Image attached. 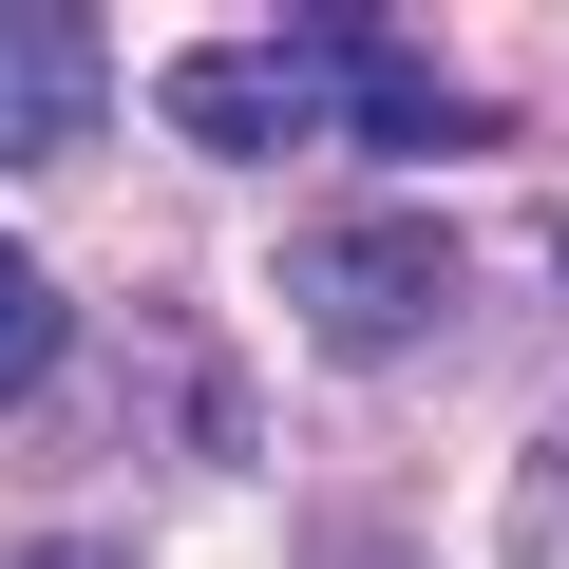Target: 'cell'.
I'll return each mask as SVG.
<instances>
[{"mask_svg": "<svg viewBox=\"0 0 569 569\" xmlns=\"http://www.w3.org/2000/svg\"><path fill=\"white\" fill-rule=\"evenodd\" d=\"M20 569H133V550H114V531H39Z\"/></svg>", "mask_w": 569, "mask_h": 569, "instance_id": "cell-6", "label": "cell"}, {"mask_svg": "<svg viewBox=\"0 0 569 569\" xmlns=\"http://www.w3.org/2000/svg\"><path fill=\"white\" fill-rule=\"evenodd\" d=\"M550 266H569V228H550Z\"/></svg>", "mask_w": 569, "mask_h": 569, "instance_id": "cell-7", "label": "cell"}, {"mask_svg": "<svg viewBox=\"0 0 569 569\" xmlns=\"http://www.w3.org/2000/svg\"><path fill=\"white\" fill-rule=\"evenodd\" d=\"M58 342H77V323H58V284H39V247H0V418H20V399L58 380Z\"/></svg>", "mask_w": 569, "mask_h": 569, "instance_id": "cell-4", "label": "cell"}, {"mask_svg": "<svg viewBox=\"0 0 569 569\" xmlns=\"http://www.w3.org/2000/svg\"><path fill=\"white\" fill-rule=\"evenodd\" d=\"M284 305H305L323 361H418L456 323V228L437 209H323V228H284Z\"/></svg>", "mask_w": 569, "mask_h": 569, "instance_id": "cell-2", "label": "cell"}, {"mask_svg": "<svg viewBox=\"0 0 569 569\" xmlns=\"http://www.w3.org/2000/svg\"><path fill=\"white\" fill-rule=\"evenodd\" d=\"M512 569H569V399H550L531 456H512Z\"/></svg>", "mask_w": 569, "mask_h": 569, "instance_id": "cell-5", "label": "cell"}, {"mask_svg": "<svg viewBox=\"0 0 569 569\" xmlns=\"http://www.w3.org/2000/svg\"><path fill=\"white\" fill-rule=\"evenodd\" d=\"M152 96H171V133H190V152H228V171L323 152V133H475V96H456V77H418L380 20H247V39H190Z\"/></svg>", "mask_w": 569, "mask_h": 569, "instance_id": "cell-1", "label": "cell"}, {"mask_svg": "<svg viewBox=\"0 0 569 569\" xmlns=\"http://www.w3.org/2000/svg\"><path fill=\"white\" fill-rule=\"evenodd\" d=\"M114 114V58L96 20H58V0H0V171H77V133Z\"/></svg>", "mask_w": 569, "mask_h": 569, "instance_id": "cell-3", "label": "cell"}]
</instances>
